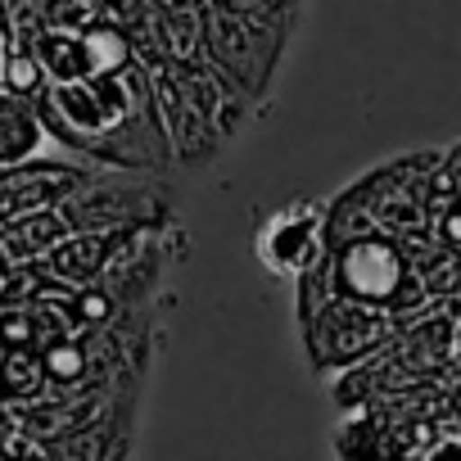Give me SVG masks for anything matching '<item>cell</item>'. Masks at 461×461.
<instances>
[{
    "instance_id": "cell-1",
    "label": "cell",
    "mask_w": 461,
    "mask_h": 461,
    "mask_svg": "<svg viewBox=\"0 0 461 461\" xmlns=\"http://www.w3.org/2000/svg\"><path fill=\"white\" fill-rule=\"evenodd\" d=\"M335 281H339L348 303H393V294L407 281V267H402L393 245L357 240V245L344 249V258L335 267Z\"/></svg>"
},
{
    "instance_id": "cell-2",
    "label": "cell",
    "mask_w": 461,
    "mask_h": 461,
    "mask_svg": "<svg viewBox=\"0 0 461 461\" xmlns=\"http://www.w3.org/2000/svg\"><path fill=\"white\" fill-rule=\"evenodd\" d=\"M317 249H321V221H317V212L308 203L272 217V226L263 230V240H258V254L276 272H285V267H312Z\"/></svg>"
},
{
    "instance_id": "cell-3",
    "label": "cell",
    "mask_w": 461,
    "mask_h": 461,
    "mask_svg": "<svg viewBox=\"0 0 461 461\" xmlns=\"http://www.w3.org/2000/svg\"><path fill=\"white\" fill-rule=\"evenodd\" d=\"M50 366H55V375H77L82 371V353L77 348H59V353H50Z\"/></svg>"
},
{
    "instance_id": "cell-4",
    "label": "cell",
    "mask_w": 461,
    "mask_h": 461,
    "mask_svg": "<svg viewBox=\"0 0 461 461\" xmlns=\"http://www.w3.org/2000/svg\"><path fill=\"white\" fill-rule=\"evenodd\" d=\"M429 461H461V443H443V447H434Z\"/></svg>"
}]
</instances>
